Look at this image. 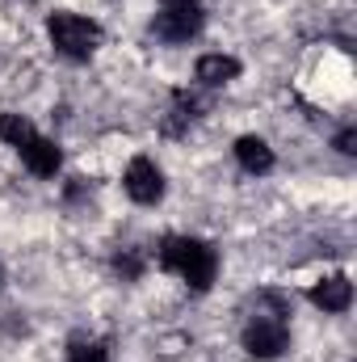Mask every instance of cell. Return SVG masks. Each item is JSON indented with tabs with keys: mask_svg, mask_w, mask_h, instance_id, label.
Segmentation results:
<instances>
[{
	"mask_svg": "<svg viewBox=\"0 0 357 362\" xmlns=\"http://www.w3.org/2000/svg\"><path fill=\"white\" fill-rule=\"evenodd\" d=\"M160 266L181 274L193 291H206V286L214 282L219 257H214L210 245H202V240H193V236H169V240L160 245Z\"/></svg>",
	"mask_w": 357,
	"mask_h": 362,
	"instance_id": "cell-1",
	"label": "cell"
},
{
	"mask_svg": "<svg viewBox=\"0 0 357 362\" xmlns=\"http://www.w3.org/2000/svg\"><path fill=\"white\" fill-rule=\"evenodd\" d=\"M47 30H51L55 51H59V55H68V59H89L92 51H97V42H101L97 21L80 17V13H55Z\"/></svg>",
	"mask_w": 357,
	"mask_h": 362,
	"instance_id": "cell-2",
	"label": "cell"
},
{
	"mask_svg": "<svg viewBox=\"0 0 357 362\" xmlns=\"http://www.w3.org/2000/svg\"><path fill=\"white\" fill-rule=\"evenodd\" d=\"M286 341H290V333H286V325H282L277 316H257V320L244 329V350H248L253 358H277V354L286 350Z\"/></svg>",
	"mask_w": 357,
	"mask_h": 362,
	"instance_id": "cell-3",
	"label": "cell"
},
{
	"mask_svg": "<svg viewBox=\"0 0 357 362\" xmlns=\"http://www.w3.org/2000/svg\"><path fill=\"white\" fill-rule=\"evenodd\" d=\"M126 194L135 198V202H160V194H164V177H160V169L147 160V156H135L131 165H126Z\"/></svg>",
	"mask_w": 357,
	"mask_h": 362,
	"instance_id": "cell-4",
	"label": "cell"
},
{
	"mask_svg": "<svg viewBox=\"0 0 357 362\" xmlns=\"http://www.w3.org/2000/svg\"><path fill=\"white\" fill-rule=\"evenodd\" d=\"M21 160H25V169L38 173V177H55L59 165H63L59 148H55L51 139H42V135H30V139L21 144Z\"/></svg>",
	"mask_w": 357,
	"mask_h": 362,
	"instance_id": "cell-5",
	"label": "cell"
},
{
	"mask_svg": "<svg viewBox=\"0 0 357 362\" xmlns=\"http://www.w3.org/2000/svg\"><path fill=\"white\" fill-rule=\"evenodd\" d=\"M311 303L324 308V312H345L353 303V282L345 274H332V278H324V282L311 286Z\"/></svg>",
	"mask_w": 357,
	"mask_h": 362,
	"instance_id": "cell-6",
	"label": "cell"
},
{
	"mask_svg": "<svg viewBox=\"0 0 357 362\" xmlns=\"http://www.w3.org/2000/svg\"><path fill=\"white\" fill-rule=\"evenodd\" d=\"M198 25H202V13L198 8H160L156 13V34L160 38H189V34H198Z\"/></svg>",
	"mask_w": 357,
	"mask_h": 362,
	"instance_id": "cell-7",
	"label": "cell"
},
{
	"mask_svg": "<svg viewBox=\"0 0 357 362\" xmlns=\"http://www.w3.org/2000/svg\"><path fill=\"white\" fill-rule=\"evenodd\" d=\"M193 72H198L202 85H227V81L240 76V59H231V55H202Z\"/></svg>",
	"mask_w": 357,
	"mask_h": 362,
	"instance_id": "cell-8",
	"label": "cell"
},
{
	"mask_svg": "<svg viewBox=\"0 0 357 362\" xmlns=\"http://www.w3.org/2000/svg\"><path fill=\"white\" fill-rule=\"evenodd\" d=\"M236 160H240L248 173H269V169H273V152H269L265 139H257V135L236 139Z\"/></svg>",
	"mask_w": 357,
	"mask_h": 362,
	"instance_id": "cell-9",
	"label": "cell"
},
{
	"mask_svg": "<svg viewBox=\"0 0 357 362\" xmlns=\"http://www.w3.org/2000/svg\"><path fill=\"white\" fill-rule=\"evenodd\" d=\"M68 362H109V350H105V341L76 333V337L68 341Z\"/></svg>",
	"mask_w": 357,
	"mask_h": 362,
	"instance_id": "cell-10",
	"label": "cell"
},
{
	"mask_svg": "<svg viewBox=\"0 0 357 362\" xmlns=\"http://www.w3.org/2000/svg\"><path fill=\"white\" fill-rule=\"evenodd\" d=\"M30 135H34V127H30L21 114H0V139H8L13 148H21Z\"/></svg>",
	"mask_w": 357,
	"mask_h": 362,
	"instance_id": "cell-11",
	"label": "cell"
},
{
	"mask_svg": "<svg viewBox=\"0 0 357 362\" xmlns=\"http://www.w3.org/2000/svg\"><path fill=\"white\" fill-rule=\"evenodd\" d=\"M337 152L353 156V152H357V131H341V135H337Z\"/></svg>",
	"mask_w": 357,
	"mask_h": 362,
	"instance_id": "cell-12",
	"label": "cell"
},
{
	"mask_svg": "<svg viewBox=\"0 0 357 362\" xmlns=\"http://www.w3.org/2000/svg\"><path fill=\"white\" fill-rule=\"evenodd\" d=\"M160 8H198V0H160Z\"/></svg>",
	"mask_w": 357,
	"mask_h": 362,
	"instance_id": "cell-13",
	"label": "cell"
}]
</instances>
